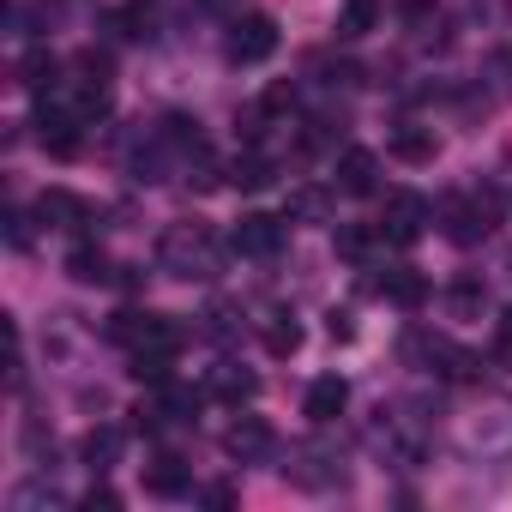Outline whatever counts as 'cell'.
<instances>
[{
  "mask_svg": "<svg viewBox=\"0 0 512 512\" xmlns=\"http://www.w3.org/2000/svg\"><path fill=\"white\" fill-rule=\"evenodd\" d=\"M157 266L181 284H211L223 272V241L211 235V223H169L157 235Z\"/></svg>",
  "mask_w": 512,
  "mask_h": 512,
  "instance_id": "obj_1",
  "label": "cell"
},
{
  "mask_svg": "<svg viewBox=\"0 0 512 512\" xmlns=\"http://www.w3.org/2000/svg\"><path fill=\"white\" fill-rule=\"evenodd\" d=\"M458 446H464L470 458H482V464H506V458H512V404H482V410H470L464 428H458Z\"/></svg>",
  "mask_w": 512,
  "mask_h": 512,
  "instance_id": "obj_2",
  "label": "cell"
},
{
  "mask_svg": "<svg viewBox=\"0 0 512 512\" xmlns=\"http://www.w3.org/2000/svg\"><path fill=\"white\" fill-rule=\"evenodd\" d=\"M284 476H290L296 488H344V482H350V464H344V452H338L332 440H308V446L290 452Z\"/></svg>",
  "mask_w": 512,
  "mask_h": 512,
  "instance_id": "obj_3",
  "label": "cell"
},
{
  "mask_svg": "<svg viewBox=\"0 0 512 512\" xmlns=\"http://www.w3.org/2000/svg\"><path fill=\"white\" fill-rule=\"evenodd\" d=\"M109 338L127 344V350H181V326L169 314H151V308H127L109 320Z\"/></svg>",
  "mask_w": 512,
  "mask_h": 512,
  "instance_id": "obj_4",
  "label": "cell"
},
{
  "mask_svg": "<svg viewBox=\"0 0 512 512\" xmlns=\"http://www.w3.org/2000/svg\"><path fill=\"white\" fill-rule=\"evenodd\" d=\"M428 199L422 193H410V187H392L386 193V211H380V235L386 241H398V247H410V241H422V229H428Z\"/></svg>",
  "mask_w": 512,
  "mask_h": 512,
  "instance_id": "obj_5",
  "label": "cell"
},
{
  "mask_svg": "<svg viewBox=\"0 0 512 512\" xmlns=\"http://www.w3.org/2000/svg\"><path fill=\"white\" fill-rule=\"evenodd\" d=\"M440 217H446V235H452L458 247H476V241L494 229V205H488L482 193H452V199H440Z\"/></svg>",
  "mask_w": 512,
  "mask_h": 512,
  "instance_id": "obj_6",
  "label": "cell"
},
{
  "mask_svg": "<svg viewBox=\"0 0 512 512\" xmlns=\"http://www.w3.org/2000/svg\"><path fill=\"white\" fill-rule=\"evenodd\" d=\"M272 49H278V19L247 13L229 25V61L235 67H260V61H272Z\"/></svg>",
  "mask_w": 512,
  "mask_h": 512,
  "instance_id": "obj_7",
  "label": "cell"
},
{
  "mask_svg": "<svg viewBox=\"0 0 512 512\" xmlns=\"http://www.w3.org/2000/svg\"><path fill=\"white\" fill-rule=\"evenodd\" d=\"M272 446H278V434H272L266 416H235V422L223 428V452H229L235 464H266Z\"/></svg>",
  "mask_w": 512,
  "mask_h": 512,
  "instance_id": "obj_8",
  "label": "cell"
},
{
  "mask_svg": "<svg viewBox=\"0 0 512 512\" xmlns=\"http://www.w3.org/2000/svg\"><path fill=\"white\" fill-rule=\"evenodd\" d=\"M284 217H266V211H247L241 223H235V235H229V247L235 253H247V260H272V253H284Z\"/></svg>",
  "mask_w": 512,
  "mask_h": 512,
  "instance_id": "obj_9",
  "label": "cell"
},
{
  "mask_svg": "<svg viewBox=\"0 0 512 512\" xmlns=\"http://www.w3.org/2000/svg\"><path fill=\"white\" fill-rule=\"evenodd\" d=\"M410 356H422L434 374H446V380H470L476 374V356H464L452 338H434V332H410V344H404Z\"/></svg>",
  "mask_w": 512,
  "mask_h": 512,
  "instance_id": "obj_10",
  "label": "cell"
},
{
  "mask_svg": "<svg viewBox=\"0 0 512 512\" xmlns=\"http://www.w3.org/2000/svg\"><path fill=\"white\" fill-rule=\"evenodd\" d=\"M79 127H85L79 109H61V103H43V109H37V139H43L55 157H73V151H79Z\"/></svg>",
  "mask_w": 512,
  "mask_h": 512,
  "instance_id": "obj_11",
  "label": "cell"
},
{
  "mask_svg": "<svg viewBox=\"0 0 512 512\" xmlns=\"http://www.w3.org/2000/svg\"><path fill=\"white\" fill-rule=\"evenodd\" d=\"M344 404H350V386H344L338 374H320V380L308 386V398H302V410H308L314 428H332V422L344 416Z\"/></svg>",
  "mask_w": 512,
  "mask_h": 512,
  "instance_id": "obj_12",
  "label": "cell"
},
{
  "mask_svg": "<svg viewBox=\"0 0 512 512\" xmlns=\"http://www.w3.org/2000/svg\"><path fill=\"white\" fill-rule=\"evenodd\" d=\"M37 217H43L49 229H79V223H91V205H85L79 193H67V187H49V193L37 199Z\"/></svg>",
  "mask_w": 512,
  "mask_h": 512,
  "instance_id": "obj_13",
  "label": "cell"
},
{
  "mask_svg": "<svg viewBox=\"0 0 512 512\" xmlns=\"http://www.w3.org/2000/svg\"><path fill=\"white\" fill-rule=\"evenodd\" d=\"M115 272H121V266L109 260L103 247H73V253H67V278H73V284L103 290V284H115Z\"/></svg>",
  "mask_w": 512,
  "mask_h": 512,
  "instance_id": "obj_14",
  "label": "cell"
},
{
  "mask_svg": "<svg viewBox=\"0 0 512 512\" xmlns=\"http://www.w3.org/2000/svg\"><path fill=\"white\" fill-rule=\"evenodd\" d=\"M374 175H380V157H374V151L356 145V151L338 157V187H344V193H374Z\"/></svg>",
  "mask_w": 512,
  "mask_h": 512,
  "instance_id": "obj_15",
  "label": "cell"
},
{
  "mask_svg": "<svg viewBox=\"0 0 512 512\" xmlns=\"http://www.w3.org/2000/svg\"><path fill=\"white\" fill-rule=\"evenodd\" d=\"M392 157H398V163H434V157H440L434 127H398V133H392Z\"/></svg>",
  "mask_w": 512,
  "mask_h": 512,
  "instance_id": "obj_16",
  "label": "cell"
},
{
  "mask_svg": "<svg viewBox=\"0 0 512 512\" xmlns=\"http://www.w3.org/2000/svg\"><path fill=\"white\" fill-rule=\"evenodd\" d=\"M79 458H85L91 470H109V464L121 458V428H109V422L85 428V440H79Z\"/></svg>",
  "mask_w": 512,
  "mask_h": 512,
  "instance_id": "obj_17",
  "label": "cell"
},
{
  "mask_svg": "<svg viewBox=\"0 0 512 512\" xmlns=\"http://www.w3.org/2000/svg\"><path fill=\"white\" fill-rule=\"evenodd\" d=\"M145 494H151V500H175V494H187V470H181V458H151V464H145Z\"/></svg>",
  "mask_w": 512,
  "mask_h": 512,
  "instance_id": "obj_18",
  "label": "cell"
},
{
  "mask_svg": "<svg viewBox=\"0 0 512 512\" xmlns=\"http://www.w3.org/2000/svg\"><path fill=\"white\" fill-rule=\"evenodd\" d=\"M386 302H392V308H404V314H416V308L428 302V278H422V272H410V266H404V272H392V278H386Z\"/></svg>",
  "mask_w": 512,
  "mask_h": 512,
  "instance_id": "obj_19",
  "label": "cell"
},
{
  "mask_svg": "<svg viewBox=\"0 0 512 512\" xmlns=\"http://www.w3.org/2000/svg\"><path fill=\"white\" fill-rule=\"evenodd\" d=\"M253 392H260V380H253L247 368H229V362H223V368L211 374V398H223V404H247Z\"/></svg>",
  "mask_w": 512,
  "mask_h": 512,
  "instance_id": "obj_20",
  "label": "cell"
},
{
  "mask_svg": "<svg viewBox=\"0 0 512 512\" xmlns=\"http://www.w3.org/2000/svg\"><path fill=\"white\" fill-rule=\"evenodd\" d=\"M175 356H181V350H133V380L169 386V380H175Z\"/></svg>",
  "mask_w": 512,
  "mask_h": 512,
  "instance_id": "obj_21",
  "label": "cell"
},
{
  "mask_svg": "<svg viewBox=\"0 0 512 512\" xmlns=\"http://www.w3.org/2000/svg\"><path fill=\"white\" fill-rule=\"evenodd\" d=\"M266 350L272 356H296L302 350V326H296V314H266Z\"/></svg>",
  "mask_w": 512,
  "mask_h": 512,
  "instance_id": "obj_22",
  "label": "cell"
},
{
  "mask_svg": "<svg viewBox=\"0 0 512 512\" xmlns=\"http://www.w3.org/2000/svg\"><path fill=\"white\" fill-rule=\"evenodd\" d=\"M374 19H380V0H344V13H338V37H344V43H356V37H368V31H374Z\"/></svg>",
  "mask_w": 512,
  "mask_h": 512,
  "instance_id": "obj_23",
  "label": "cell"
},
{
  "mask_svg": "<svg viewBox=\"0 0 512 512\" xmlns=\"http://www.w3.org/2000/svg\"><path fill=\"white\" fill-rule=\"evenodd\" d=\"M229 181H235L241 193H260V187H272V163L247 151V157H235V163H229Z\"/></svg>",
  "mask_w": 512,
  "mask_h": 512,
  "instance_id": "obj_24",
  "label": "cell"
},
{
  "mask_svg": "<svg viewBox=\"0 0 512 512\" xmlns=\"http://www.w3.org/2000/svg\"><path fill=\"white\" fill-rule=\"evenodd\" d=\"M368 247H374V229H362V223L338 229V253H344V260H368Z\"/></svg>",
  "mask_w": 512,
  "mask_h": 512,
  "instance_id": "obj_25",
  "label": "cell"
},
{
  "mask_svg": "<svg viewBox=\"0 0 512 512\" xmlns=\"http://www.w3.org/2000/svg\"><path fill=\"white\" fill-rule=\"evenodd\" d=\"M55 500H61V494H55L49 482H31V488H19V494H13V512H31V506H55Z\"/></svg>",
  "mask_w": 512,
  "mask_h": 512,
  "instance_id": "obj_26",
  "label": "cell"
},
{
  "mask_svg": "<svg viewBox=\"0 0 512 512\" xmlns=\"http://www.w3.org/2000/svg\"><path fill=\"white\" fill-rule=\"evenodd\" d=\"M49 79H55V55H43V49H37V55H25V85H37V91H43Z\"/></svg>",
  "mask_w": 512,
  "mask_h": 512,
  "instance_id": "obj_27",
  "label": "cell"
},
{
  "mask_svg": "<svg viewBox=\"0 0 512 512\" xmlns=\"http://www.w3.org/2000/svg\"><path fill=\"white\" fill-rule=\"evenodd\" d=\"M260 109H266V115H284V109H296V91H290V85H272V91L260 97Z\"/></svg>",
  "mask_w": 512,
  "mask_h": 512,
  "instance_id": "obj_28",
  "label": "cell"
},
{
  "mask_svg": "<svg viewBox=\"0 0 512 512\" xmlns=\"http://www.w3.org/2000/svg\"><path fill=\"white\" fill-rule=\"evenodd\" d=\"M85 506H91V512H115V506H121V494H115V488H91V494H85Z\"/></svg>",
  "mask_w": 512,
  "mask_h": 512,
  "instance_id": "obj_29",
  "label": "cell"
},
{
  "mask_svg": "<svg viewBox=\"0 0 512 512\" xmlns=\"http://www.w3.org/2000/svg\"><path fill=\"white\" fill-rule=\"evenodd\" d=\"M476 302H482V290H476V284H458V290H452V308H458V314H470Z\"/></svg>",
  "mask_w": 512,
  "mask_h": 512,
  "instance_id": "obj_30",
  "label": "cell"
},
{
  "mask_svg": "<svg viewBox=\"0 0 512 512\" xmlns=\"http://www.w3.org/2000/svg\"><path fill=\"white\" fill-rule=\"evenodd\" d=\"M235 500V488L229 482H217V488H205V506H229Z\"/></svg>",
  "mask_w": 512,
  "mask_h": 512,
  "instance_id": "obj_31",
  "label": "cell"
},
{
  "mask_svg": "<svg viewBox=\"0 0 512 512\" xmlns=\"http://www.w3.org/2000/svg\"><path fill=\"white\" fill-rule=\"evenodd\" d=\"M500 344H506V350H512V308H506V314H500Z\"/></svg>",
  "mask_w": 512,
  "mask_h": 512,
  "instance_id": "obj_32",
  "label": "cell"
}]
</instances>
